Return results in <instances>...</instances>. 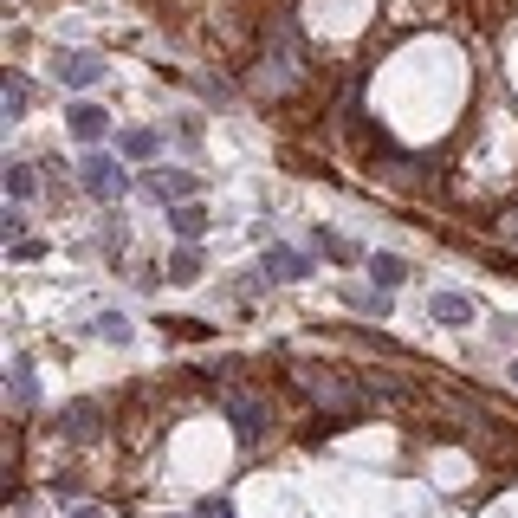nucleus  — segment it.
<instances>
[{
	"mask_svg": "<svg viewBox=\"0 0 518 518\" xmlns=\"http://www.w3.org/2000/svg\"><path fill=\"white\" fill-rule=\"evenodd\" d=\"M292 383H298V395H311L324 415H357V408L370 402V389H363V383L324 370V363H292Z\"/></svg>",
	"mask_w": 518,
	"mask_h": 518,
	"instance_id": "f257e3e1",
	"label": "nucleus"
},
{
	"mask_svg": "<svg viewBox=\"0 0 518 518\" xmlns=\"http://www.w3.org/2000/svg\"><path fill=\"white\" fill-rule=\"evenodd\" d=\"M85 188H91V195H104V201H124V195H130L124 162H111V156H85Z\"/></svg>",
	"mask_w": 518,
	"mask_h": 518,
	"instance_id": "f03ea898",
	"label": "nucleus"
},
{
	"mask_svg": "<svg viewBox=\"0 0 518 518\" xmlns=\"http://www.w3.org/2000/svg\"><path fill=\"white\" fill-rule=\"evenodd\" d=\"M59 434H65V441H98V434H104V415H98L91 402H72V408L59 415Z\"/></svg>",
	"mask_w": 518,
	"mask_h": 518,
	"instance_id": "7ed1b4c3",
	"label": "nucleus"
},
{
	"mask_svg": "<svg viewBox=\"0 0 518 518\" xmlns=\"http://www.w3.org/2000/svg\"><path fill=\"white\" fill-rule=\"evenodd\" d=\"M227 415H234V434L240 441H253V434H266V402H253V395H227Z\"/></svg>",
	"mask_w": 518,
	"mask_h": 518,
	"instance_id": "20e7f679",
	"label": "nucleus"
},
{
	"mask_svg": "<svg viewBox=\"0 0 518 518\" xmlns=\"http://www.w3.org/2000/svg\"><path fill=\"white\" fill-rule=\"evenodd\" d=\"M149 195L156 201H195V175H182V169H149Z\"/></svg>",
	"mask_w": 518,
	"mask_h": 518,
	"instance_id": "39448f33",
	"label": "nucleus"
},
{
	"mask_svg": "<svg viewBox=\"0 0 518 518\" xmlns=\"http://www.w3.org/2000/svg\"><path fill=\"white\" fill-rule=\"evenodd\" d=\"M98 78H104L98 52H65L59 59V85H98Z\"/></svg>",
	"mask_w": 518,
	"mask_h": 518,
	"instance_id": "423d86ee",
	"label": "nucleus"
},
{
	"mask_svg": "<svg viewBox=\"0 0 518 518\" xmlns=\"http://www.w3.org/2000/svg\"><path fill=\"white\" fill-rule=\"evenodd\" d=\"M65 124H72L78 143H98V136L111 130V117H104V104H72V117H65Z\"/></svg>",
	"mask_w": 518,
	"mask_h": 518,
	"instance_id": "0eeeda50",
	"label": "nucleus"
},
{
	"mask_svg": "<svg viewBox=\"0 0 518 518\" xmlns=\"http://www.w3.org/2000/svg\"><path fill=\"white\" fill-rule=\"evenodd\" d=\"M169 227H175L182 240H201V234H208V208H201V201H175V208H169Z\"/></svg>",
	"mask_w": 518,
	"mask_h": 518,
	"instance_id": "6e6552de",
	"label": "nucleus"
},
{
	"mask_svg": "<svg viewBox=\"0 0 518 518\" xmlns=\"http://www.w3.org/2000/svg\"><path fill=\"white\" fill-rule=\"evenodd\" d=\"M259 266H266V279H305V272H311V259H298L292 247H272L266 259H259Z\"/></svg>",
	"mask_w": 518,
	"mask_h": 518,
	"instance_id": "1a4fd4ad",
	"label": "nucleus"
},
{
	"mask_svg": "<svg viewBox=\"0 0 518 518\" xmlns=\"http://www.w3.org/2000/svg\"><path fill=\"white\" fill-rule=\"evenodd\" d=\"M370 279L383 285V292H395V285L408 279V259H395V253H376V259H370Z\"/></svg>",
	"mask_w": 518,
	"mask_h": 518,
	"instance_id": "9d476101",
	"label": "nucleus"
},
{
	"mask_svg": "<svg viewBox=\"0 0 518 518\" xmlns=\"http://www.w3.org/2000/svg\"><path fill=\"white\" fill-rule=\"evenodd\" d=\"M434 318H441V324H467V318H473V298H460V292H434Z\"/></svg>",
	"mask_w": 518,
	"mask_h": 518,
	"instance_id": "9b49d317",
	"label": "nucleus"
},
{
	"mask_svg": "<svg viewBox=\"0 0 518 518\" xmlns=\"http://www.w3.org/2000/svg\"><path fill=\"white\" fill-rule=\"evenodd\" d=\"M169 279H175V285H195V279H201V253H195V247H175Z\"/></svg>",
	"mask_w": 518,
	"mask_h": 518,
	"instance_id": "f8f14e48",
	"label": "nucleus"
},
{
	"mask_svg": "<svg viewBox=\"0 0 518 518\" xmlns=\"http://www.w3.org/2000/svg\"><path fill=\"white\" fill-rule=\"evenodd\" d=\"M33 188H39V175L26 169V162H13V169H7V195H13V201H26Z\"/></svg>",
	"mask_w": 518,
	"mask_h": 518,
	"instance_id": "ddd939ff",
	"label": "nucleus"
},
{
	"mask_svg": "<svg viewBox=\"0 0 518 518\" xmlns=\"http://www.w3.org/2000/svg\"><path fill=\"white\" fill-rule=\"evenodd\" d=\"M13 117H26V78L20 72H7V124Z\"/></svg>",
	"mask_w": 518,
	"mask_h": 518,
	"instance_id": "4468645a",
	"label": "nucleus"
},
{
	"mask_svg": "<svg viewBox=\"0 0 518 518\" xmlns=\"http://www.w3.org/2000/svg\"><path fill=\"white\" fill-rule=\"evenodd\" d=\"M149 149H162L156 130H130V136H124V156H149Z\"/></svg>",
	"mask_w": 518,
	"mask_h": 518,
	"instance_id": "2eb2a0df",
	"label": "nucleus"
},
{
	"mask_svg": "<svg viewBox=\"0 0 518 518\" xmlns=\"http://www.w3.org/2000/svg\"><path fill=\"white\" fill-rule=\"evenodd\" d=\"M318 247H324V253H331V259H350V247H344V240H337V234H331V227H318Z\"/></svg>",
	"mask_w": 518,
	"mask_h": 518,
	"instance_id": "dca6fc26",
	"label": "nucleus"
},
{
	"mask_svg": "<svg viewBox=\"0 0 518 518\" xmlns=\"http://www.w3.org/2000/svg\"><path fill=\"white\" fill-rule=\"evenodd\" d=\"M201 518H234V506H227V499H208V506H201Z\"/></svg>",
	"mask_w": 518,
	"mask_h": 518,
	"instance_id": "f3484780",
	"label": "nucleus"
},
{
	"mask_svg": "<svg viewBox=\"0 0 518 518\" xmlns=\"http://www.w3.org/2000/svg\"><path fill=\"white\" fill-rule=\"evenodd\" d=\"M499 234H518V214H499Z\"/></svg>",
	"mask_w": 518,
	"mask_h": 518,
	"instance_id": "a211bd4d",
	"label": "nucleus"
},
{
	"mask_svg": "<svg viewBox=\"0 0 518 518\" xmlns=\"http://www.w3.org/2000/svg\"><path fill=\"white\" fill-rule=\"evenodd\" d=\"M512 383H518V363H512Z\"/></svg>",
	"mask_w": 518,
	"mask_h": 518,
	"instance_id": "6ab92c4d",
	"label": "nucleus"
}]
</instances>
